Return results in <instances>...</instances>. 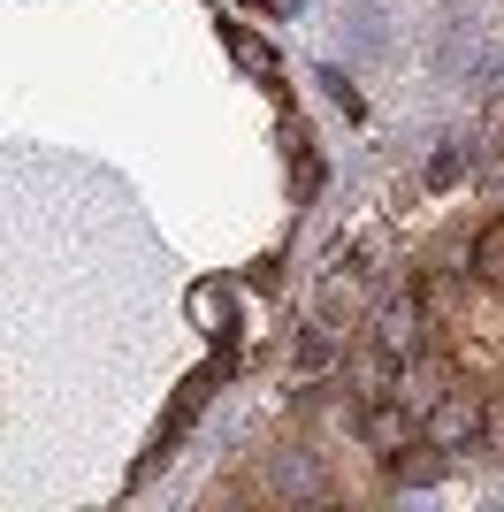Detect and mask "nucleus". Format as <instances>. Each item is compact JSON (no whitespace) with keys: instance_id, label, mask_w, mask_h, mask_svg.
Instances as JSON below:
<instances>
[{"instance_id":"obj_10","label":"nucleus","mask_w":504,"mask_h":512,"mask_svg":"<svg viewBox=\"0 0 504 512\" xmlns=\"http://www.w3.org/2000/svg\"><path fill=\"white\" fill-rule=\"evenodd\" d=\"M482 444L504 459V406H489V413H482Z\"/></svg>"},{"instance_id":"obj_4","label":"nucleus","mask_w":504,"mask_h":512,"mask_svg":"<svg viewBox=\"0 0 504 512\" xmlns=\"http://www.w3.org/2000/svg\"><path fill=\"white\" fill-rule=\"evenodd\" d=\"M222 46H230V54H237V69H245V77H260V85H275V77H283V62H275L268 46L252 39L245 23H222Z\"/></svg>"},{"instance_id":"obj_2","label":"nucleus","mask_w":504,"mask_h":512,"mask_svg":"<svg viewBox=\"0 0 504 512\" xmlns=\"http://www.w3.org/2000/svg\"><path fill=\"white\" fill-rule=\"evenodd\" d=\"M482 398H466V390H451V398H436V406H428V444L436 451H466V444H482Z\"/></svg>"},{"instance_id":"obj_5","label":"nucleus","mask_w":504,"mask_h":512,"mask_svg":"<svg viewBox=\"0 0 504 512\" xmlns=\"http://www.w3.org/2000/svg\"><path fill=\"white\" fill-rule=\"evenodd\" d=\"M474 276H482L489 291H504V222H489V230L474 237Z\"/></svg>"},{"instance_id":"obj_8","label":"nucleus","mask_w":504,"mask_h":512,"mask_svg":"<svg viewBox=\"0 0 504 512\" xmlns=\"http://www.w3.org/2000/svg\"><path fill=\"white\" fill-rule=\"evenodd\" d=\"M459 169H466V153H459V146H443L436 161H428V184H459Z\"/></svg>"},{"instance_id":"obj_7","label":"nucleus","mask_w":504,"mask_h":512,"mask_svg":"<svg viewBox=\"0 0 504 512\" xmlns=\"http://www.w3.org/2000/svg\"><path fill=\"white\" fill-rule=\"evenodd\" d=\"M191 314H199V321L214 329V321H230V299H222L214 283H199V291H191Z\"/></svg>"},{"instance_id":"obj_3","label":"nucleus","mask_w":504,"mask_h":512,"mask_svg":"<svg viewBox=\"0 0 504 512\" xmlns=\"http://www.w3.org/2000/svg\"><path fill=\"white\" fill-rule=\"evenodd\" d=\"M359 436H367V444L382 451V459H390V451H405L413 444V413H405V398H367V413H359Z\"/></svg>"},{"instance_id":"obj_1","label":"nucleus","mask_w":504,"mask_h":512,"mask_svg":"<svg viewBox=\"0 0 504 512\" xmlns=\"http://www.w3.org/2000/svg\"><path fill=\"white\" fill-rule=\"evenodd\" d=\"M375 344H382V360H420L428 352V306L405 291V299H382L375 306Z\"/></svg>"},{"instance_id":"obj_9","label":"nucleus","mask_w":504,"mask_h":512,"mask_svg":"<svg viewBox=\"0 0 504 512\" xmlns=\"http://www.w3.org/2000/svg\"><path fill=\"white\" fill-rule=\"evenodd\" d=\"M321 85H329V100H336V107H344V115H359V92H352V85H344V69H321Z\"/></svg>"},{"instance_id":"obj_6","label":"nucleus","mask_w":504,"mask_h":512,"mask_svg":"<svg viewBox=\"0 0 504 512\" xmlns=\"http://www.w3.org/2000/svg\"><path fill=\"white\" fill-rule=\"evenodd\" d=\"M359 306V276H329L321 283V314H352Z\"/></svg>"}]
</instances>
